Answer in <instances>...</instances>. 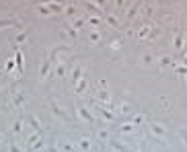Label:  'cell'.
<instances>
[{"label":"cell","mask_w":187,"mask_h":152,"mask_svg":"<svg viewBox=\"0 0 187 152\" xmlns=\"http://www.w3.org/2000/svg\"><path fill=\"white\" fill-rule=\"evenodd\" d=\"M160 62H162V64H171V58H167V56H165V58H160Z\"/></svg>","instance_id":"f1b7e54d"},{"label":"cell","mask_w":187,"mask_h":152,"mask_svg":"<svg viewBox=\"0 0 187 152\" xmlns=\"http://www.w3.org/2000/svg\"><path fill=\"white\" fill-rule=\"evenodd\" d=\"M25 39H27V35H25V33H21V35H19V37H17V41H19V43H21V41H25Z\"/></svg>","instance_id":"484cf974"},{"label":"cell","mask_w":187,"mask_h":152,"mask_svg":"<svg viewBox=\"0 0 187 152\" xmlns=\"http://www.w3.org/2000/svg\"><path fill=\"white\" fill-rule=\"evenodd\" d=\"M95 2H97V8H99V6H103V4H105V0H95Z\"/></svg>","instance_id":"1f68e13d"},{"label":"cell","mask_w":187,"mask_h":152,"mask_svg":"<svg viewBox=\"0 0 187 152\" xmlns=\"http://www.w3.org/2000/svg\"><path fill=\"white\" fill-rule=\"evenodd\" d=\"M142 121H144V117H142V115H136V117H134V125H140Z\"/></svg>","instance_id":"cb8c5ba5"},{"label":"cell","mask_w":187,"mask_h":152,"mask_svg":"<svg viewBox=\"0 0 187 152\" xmlns=\"http://www.w3.org/2000/svg\"><path fill=\"white\" fill-rule=\"evenodd\" d=\"M119 130H121V132H128V134H130V132H134V123H123V125H121Z\"/></svg>","instance_id":"30bf717a"},{"label":"cell","mask_w":187,"mask_h":152,"mask_svg":"<svg viewBox=\"0 0 187 152\" xmlns=\"http://www.w3.org/2000/svg\"><path fill=\"white\" fill-rule=\"evenodd\" d=\"M99 138L105 140V142H109V132H107V130H101V132H99Z\"/></svg>","instance_id":"7c38bea8"},{"label":"cell","mask_w":187,"mask_h":152,"mask_svg":"<svg viewBox=\"0 0 187 152\" xmlns=\"http://www.w3.org/2000/svg\"><path fill=\"white\" fill-rule=\"evenodd\" d=\"M39 2H49V0H39Z\"/></svg>","instance_id":"836d02e7"},{"label":"cell","mask_w":187,"mask_h":152,"mask_svg":"<svg viewBox=\"0 0 187 152\" xmlns=\"http://www.w3.org/2000/svg\"><path fill=\"white\" fill-rule=\"evenodd\" d=\"M117 6H123V0H117Z\"/></svg>","instance_id":"d6a6232c"},{"label":"cell","mask_w":187,"mask_h":152,"mask_svg":"<svg viewBox=\"0 0 187 152\" xmlns=\"http://www.w3.org/2000/svg\"><path fill=\"white\" fill-rule=\"evenodd\" d=\"M150 127H152V132H154V134L165 136V127H162V125H158V123H150Z\"/></svg>","instance_id":"5b68a950"},{"label":"cell","mask_w":187,"mask_h":152,"mask_svg":"<svg viewBox=\"0 0 187 152\" xmlns=\"http://www.w3.org/2000/svg\"><path fill=\"white\" fill-rule=\"evenodd\" d=\"M99 39H101V35H99L97 31H93V33H91V41H93V43H97Z\"/></svg>","instance_id":"ac0fdd59"},{"label":"cell","mask_w":187,"mask_h":152,"mask_svg":"<svg viewBox=\"0 0 187 152\" xmlns=\"http://www.w3.org/2000/svg\"><path fill=\"white\" fill-rule=\"evenodd\" d=\"M62 148H64L66 152H74V148H72V144H68V142H64V144H62Z\"/></svg>","instance_id":"d6986e66"},{"label":"cell","mask_w":187,"mask_h":152,"mask_svg":"<svg viewBox=\"0 0 187 152\" xmlns=\"http://www.w3.org/2000/svg\"><path fill=\"white\" fill-rule=\"evenodd\" d=\"M89 23H91L93 27H99V23H101V21H99V17H89Z\"/></svg>","instance_id":"4fadbf2b"},{"label":"cell","mask_w":187,"mask_h":152,"mask_svg":"<svg viewBox=\"0 0 187 152\" xmlns=\"http://www.w3.org/2000/svg\"><path fill=\"white\" fill-rule=\"evenodd\" d=\"M82 76H84V74H82V68H80V66H76V68L72 70V78H74L76 82H78V80H80Z\"/></svg>","instance_id":"277c9868"},{"label":"cell","mask_w":187,"mask_h":152,"mask_svg":"<svg viewBox=\"0 0 187 152\" xmlns=\"http://www.w3.org/2000/svg\"><path fill=\"white\" fill-rule=\"evenodd\" d=\"M173 41H175V47H181V45H183V39H181V35H175V39H173Z\"/></svg>","instance_id":"2e32d148"},{"label":"cell","mask_w":187,"mask_h":152,"mask_svg":"<svg viewBox=\"0 0 187 152\" xmlns=\"http://www.w3.org/2000/svg\"><path fill=\"white\" fill-rule=\"evenodd\" d=\"M39 12H41V14H49L51 10H49V8H45V6H39Z\"/></svg>","instance_id":"d4e9b609"},{"label":"cell","mask_w":187,"mask_h":152,"mask_svg":"<svg viewBox=\"0 0 187 152\" xmlns=\"http://www.w3.org/2000/svg\"><path fill=\"white\" fill-rule=\"evenodd\" d=\"M152 62V56H144V64H150Z\"/></svg>","instance_id":"83f0119b"},{"label":"cell","mask_w":187,"mask_h":152,"mask_svg":"<svg viewBox=\"0 0 187 152\" xmlns=\"http://www.w3.org/2000/svg\"><path fill=\"white\" fill-rule=\"evenodd\" d=\"M87 84H89V80H87V76H82L80 82H76V93H82V90L87 88Z\"/></svg>","instance_id":"7a4b0ae2"},{"label":"cell","mask_w":187,"mask_h":152,"mask_svg":"<svg viewBox=\"0 0 187 152\" xmlns=\"http://www.w3.org/2000/svg\"><path fill=\"white\" fill-rule=\"evenodd\" d=\"M49 105H51L53 113H56V115H62V119H66V113H64V111H60V107L56 105V101H49Z\"/></svg>","instance_id":"8992f818"},{"label":"cell","mask_w":187,"mask_h":152,"mask_svg":"<svg viewBox=\"0 0 187 152\" xmlns=\"http://www.w3.org/2000/svg\"><path fill=\"white\" fill-rule=\"evenodd\" d=\"M64 72H66L64 66H58V68H56V76H64Z\"/></svg>","instance_id":"603a6c76"},{"label":"cell","mask_w":187,"mask_h":152,"mask_svg":"<svg viewBox=\"0 0 187 152\" xmlns=\"http://www.w3.org/2000/svg\"><path fill=\"white\" fill-rule=\"evenodd\" d=\"M78 146H80L82 150H89V148H91V140H89V138H82V140L78 142Z\"/></svg>","instance_id":"ba28073f"},{"label":"cell","mask_w":187,"mask_h":152,"mask_svg":"<svg viewBox=\"0 0 187 152\" xmlns=\"http://www.w3.org/2000/svg\"><path fill=\"white\" fill-rule=\"evenodd\" d=\"M109 144H111V148H113L115 152H126V148H123L119 142H115V140H109Z\"/></svg>","instance_id":"52a82bcc"},{"label":"cell","mask_w":187,"mask_h":152,"mask_svg":"<svg viewBox=\"0 0 187 152\" xmlns=\"http://www.w3.org/2000/svg\"><path fill=\"white\" fill-rule=\"evenodd\" d=\"M6 68H8V70H12V68H14V62H12V60H8V64H6Z\"/></svg>","instance_id":"f546056e"},{"label":"cell","mask_w":187,"mask_h":152,"mask_svg":"<svg viewBox=\"0 0 187 152\" xmlns=\"http://www.w3.org/2000/svg\"><path fill=\"white\" fill-rule=\"evenodd\" d=\"M177 72H179V74H187V68H181V66H179V68H177Z\"/></svg>","instance_id":"4dcf8cb0"},{"label":"cell","mask_w":187,"mask_h":152,"mask_svg":"<svg viewBox=\"0 0 187 152\" xmlns=\"http://www.w3.org/2000/svg\"><path fill=\"white\" fill-rule=\"evenodd\" d=\"M107 23H109V25H113V27H117V19H115V17H111V14L107 17Z\"/></svg>","instance_id":"e0dca14e"},{"label":"cell","mask_w":187,"mask_h":152,"mask_svg":"<svg viewBox=\"0 0 187 152\" xmlns=\"http://www.w3.org/2000/svg\"><path fill=\"white\" fill-rule=\"evenodd\" d=\"M47 70H49V62H45V64L41 66V76H45V74H47Z\"/></svg>","instance_id":"7402d4cb"},{"label":"cell","mask_w":187,"mask_h":152,"mask_svg":"<svg viewBox=\"0 0 187 152\" xmlns=\"http://www.w3.org/2000/svg\"><path fill=\"white\" fill-rule=\"evenodd\" d=\"M12 130H14V134H19V132L23 130V121H17V123L12 125Z\"/></svg>","instance_id":"9a60e30c"},{"label":"cell","mask_w":187,"mask_h":152,"mask_svg":"<svg viewBox=\"0 0 187 152\" xmlns=\"http://www.w3.org/2000/svg\"><path fill=\"white\" fill-rule=\"evenodd\" d=\"M0 140H2V134H0Z\"/></svg>","instance_id":"e575fe53"},{"label":"cell","mask_w":187,"mask_h":152,"mask_svg":"<svg viewBox=\"0 0 187 152\" xmlns=\"http://www.w3.org/2000/svg\"><path fill=\"white\" fill-rule=\"evenodd\" d=\"M80 25H82V19H74V21H72V27H74V29H78Z\"/></svg>","instance_id":"44dd1931"},{"label":"cell","mask_w":187,"mask_h":152,"mask_svg":"<svg viewBox=\"0 0 187 152\" xmlns=\"http://www.w3.org/2000/svg\"><path fill=\"white\" fill-rule=\"evenodd\" d=\"M101 115H103V117H105V119H107V121H111V119H113V115L109 113V111H105V109H103V107H101Z\"/></svg>","instance_id":"5bb4252c"},{"label":"cell","mask_w":187,"mask_h":152,"mask_svg":"<svg viewBox=\"0 0 187 152\" xmlns=\"http://www.w3.org/2000/svg\"><path fill=\"white\" fill-rule=\"evenodd\" d=\"M29 123H31V127H33L35 132H39V130H41V123H39V119H37L35 115H31V117H29Z\"/></svg>","instance_id":"3957f363"},{"label":"cell","mask_w":187,"mask_h":152,"mask_svg":"<svg viewBox=\"0 0 187 152\" xmlns=\"http://www.w3.org/2000/svg\"><path fill=\"white\" fill-rule=\"evenodd\" d=\"M14 58H17V66H19V70H21V68H23V54H21V51H17V56H14Z\"/></svg>","instance_id":"8fae6325"},{"label":"cell","mask_w":187,"mask_h":152,"mask_svg":"<svg viewBox=\"0 0 187 152\" xmlns=\"http://www.w3.org/2000/svg\"><path fill=\"white\" fill-rule=\"evenodd\" d=\"M23 103H25V97H23V93H19V95H17V99H14V105L21 109V107H23Z\"/></svg>","instance_id":"9c48e42d"},{"label":"cell","mask_w":187,"mask_h":152,"mask_svg":"<svg viewBox=\"0 0 187 152\" xmlns=\"http://www.w3.org/2000/svg\"><path fill=\"white\" fill-rule=\"evenodd\" d=\"M140 152H144V150H140Z\"/></svg>","instance_id":"d590c367"},{"label":"cell","mask_w":187,"mask_h":152,"mask_svg":"<svg viewBox=\"0 0 187 152\" xmlns=\"http://www.w3.org/2000/svg\"><path fill=\"white\" fill-rule=\"evenodd\" d=\"M78 113H80V117L84 119V121H89V123H93L95 119H93V115L87 111V107H78Z\"/></svg>","instance_id":"6da1fadb"},{"label":"cell","mask_w":187,"mask_h":152,"mask_svg":"<svg viewBox=\"0 0 187 152\" xmlns=\"http://www.w3.org/2000/svg\"><path fill=\"white\" fill-rule=\"evenodd\" d=\"M10 152H23V150H21L19 146H14V144H12V146H10Z\"/></svg>","instance_id":"4316f807"},{"label":"cell","mask_w":187,"mask_h":152,"mask_svg":"<svg viewBox=\"0 0 187 152\" xmlns=\"http://www.w3.org/2000/svg\"><path fill=\"white\" fill-rule=\"evenodd\" d=\"M148 31H150V27H144V29H140V39L146 37V35H148Z\"/></svg>","instance_id":"ffe728a7"}]
</instances>
